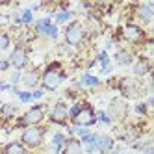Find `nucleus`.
<instances>
[{
	"mask_svg": "<svg viewBox=\"0 0 154 154\" xmlns=\"http://www.w3.org/2000/svg\"><path fill=\"white\" fill-rule=\"evenodd\" d=\"M95 121H97L95 112H93V108L87 106V104L80 106L78 112L72 115V123L76 126H89V125H95Z\"/></svg>",
	"mask_w": 154,
	"mask_h": 154,
	"instance_id": "1",
	"label": "nucleus"
},
{
	"mask_svg": "<svg viewBox=\"0 0 154 154\" xmlns=\"http://www.w3.org/2000/svg\"><path fill=\"white\" fill-rule=\"evenodd\" d=\"M61 80H63V72L58 71V65H52V67L43 74V87L48 89V91H54V89H58Z\"/></svg>",
	"mask_w": 154,
	"mask_h": 154,
	"instance_id": "2",
	"label": "nucleus"
},
{
	"mask_svg": "<svg viewBox=\"0 0 154 154\" xmlns=\"http://www.w3.org/2000/svg\"><path fill=\"white\" fill-rule=\"evenodd\" d=\"M43 117H45V112H43V106H35L28 109V112L23 115V119L19 121V126H34L37 123H41Z\"/></svg>",
	"mask_w": 154,
	"mask_h": 154,
	"instance_id": "3",
	"label": "nucleus"
},
{
	"mask_svg": "<svg viewBox=\"0 0 154 154\" xmlns=\"http://www.w3.org/2000/svg\"><path fill=\"white\" fill-rule=\"evenodd\" d=\"M43 134H45V130H43V128L32 126V128H28L23 134V143H26L28 147H37L39 143L43 141Z\"/></svg>",
	"mask_w": 154,
	"mask_h": 154,
	"instance_id": "4",
	"label": "nucleus"
},
{
	"mask_svg": "<svg viewBox=\"0 0 154 154\" xmlns=\"http://www.w3.org/2000/svg\"><path fill=\"white\" fill-rule=\"evenodd\" d=\"M82 37H84V28L78 23H72L67 28V32H65V39H67L69 45H78V43L82 41Z\"/></svg>",
	"mask_w": 154,
	"mask_h": 154,
	"instance_id": "5",
	"label": "nucleus"
},
{
	"mask_svg": "<svg viewBox=\"0 0 154 154\" xmlns=\"http://www.w3.org/2000/svg\"><path fill=\"white\" fill-rule=\"evenodd\" d=\"M65 117H67V106H65L63 102H58L56 106H54L52 113H50V119H52V123L63 125V123H65Z\"/></svg>",
	"mask_w": 154,
	"mask_h": 154,
	"instance_id": "6",
	"label": "nucleus"
},
{
	"mask_svg": "<svg viewBox=\"0 0 154 154\" xmlns=\"http://www.w3.org/2000/svg\"><path fill=\"white\" fill-rule=\"evenodd\" d=\"M11 65L13 67H17V69H23L24 65L28 63V56H26V50L24 48H15L13 50V54H11Z\"/></svg>",
	"mask_w": 154,
	"mask_h": 154,
	"instance_id": "7",
	"label": "nucleus"
},
{
	"mask_svg": "<svg viewBox=\"0 0 154 154\" xmlns=\"http://www.w3.org/2000/svg\"><path fill=\"white\" fill-rule=\"evenodd\" d=\"M113 147V139L109 136H97L95 137V149H98L100 152H108Z\"/></svg>",
	"mask_w": 154,
	"mask_h": 154,
	"instance_id": "8",
	"label": "nucleus"
},
{
	"mask_svg": "<svg viewBox=\"0 0 154 154\" xmlns=\"http://www.w3.org/2000/svg\"><path fill=\"white\" fill-rule=\"evenodd\" d=\"M125 37L128 39V41H134V43H137V41H141L143 39V30L139 28V26H126L125 28Z\"/></svg>",
	"mask_w": 154,
	"mask_h": 154,
	"instance_id": "9",
	"label": "nucleus"
},
{
	"mask_svg": "<svg viewBox=\"0 0 154 154\" xmlns=\"http://www.w3.org/2000/svg\"><path fill=\"white\" fill-rule=\"evenodd\" d=\"M65 154H82V145L76 139H69L65 143Z\"/></svg>",
	"mask_w": 154,
	"mask_h": 154,
	"instance_id": "10",
	"label": "nucleus"
},
{
	"mask_svg": "<svg viewBox=\"0 0 154 154\" xmlns=\"http://www.w3.org/2000/svg\"><path fill=\"white\" fill-rule=\"evenodd\" d=\"M149 69H150V63H149L147 60H139V61L136 63V67H134V72H136L137 76H143V74L149 72Z\"/></svg>",
	"mask_w": 154,
	"mask_h": 154,
	"instance_id": "11",
	"label": "nucleus"
},
{
	"mask_svg": "<svg viewBox=\"0 0 154 154\" xmlns=\"http://www.w3.org/2000/svg\"><path fill=\"white\" fill-rule=\"evenodd\" d=\"M137 15L141 17V20H145V23H149V20L152 19V8L147 4V6H141L139 8V11H137Z\"/></svg>",
	"mask_w": 154,
	"mask_h": 154,
	"instance_id": "12",
	"label": "nucleus"
},
{
	"mask_svg": "<svg viewBox=\"0 0 154 154\" xmlns=\"http://www.w3.org/2000/svg\"><path fill=\"white\" fill-rule=\"evenodd\" d=\"M37 80H39V72H37V71H32V72H28V74L24 76V84H26L28 87H34V85L37 84Z\"/></svg>",
	"mask_w": 154,
	"mask_h": 154,
	"instance_id": "13",
	"label": "nucleus"
},
{
	"mask_svg": "<svg viewBox=\"0 0 154 154\" xmlns=\"http://www.w3.org/2000/svg\"><path fill=\"white\" fill-rule=\"evenodd\" d=\"M4 152H6V154H24V149H23V145H20V143H9Z\"/></svg>",
	"mask_w": 154,
	"mask_h": 154,
	"instance_id": "14",
	"label": "nucleus"
},
{
	"mask_svg": "<svg viewBox=\"0 0 154 154\" xmlns=\"http://www.w3.org/2000/svg\"><path fill=\"white\" fill-rule=\"evenodd\" d=\"M117 61H119L121 65H128V63L132 61V58H130V54H128V52L121 50V52H117Z\"/></svg>",
	"mask_w": 154,
	"mask_h": 154,
	"instance_id": "15",
	"label": "nucleus"
},
{
	"mask_svg": "<svg viewBox=\"0 0 154 154\" xmlns=\"http://www.w3.org/2000/svg\"><path fill=\"white\" fill-rule=\"evenodd\" d=\"M65 143V136L63 134H56L54 136V145H56V154H58V150L61 149V145Z\"/></svg>",
	"mask_w": 154,
	"mask_h": 154,
	"instance_id": "16",
	"label": "nucleus"
},
{
	"mask_svg": "<svg viewBox=\"0 0 154 154\" xmlns=\"http://www.w3.org/2000/svg\"><path fill=\"white\" fill-rule=\"evenodd\" d=\"M50 26H52V24H50V20H48V19H41L39 23H37V28H39L41 32H45V34L48 32V28H50Z\"/></svg>",
	"mask_w": 154,
	"mask_h": 154,
	"instance_id": "17",
	"label": "nucleus"
},
{
	"mask_svg": "<svg viewBox=\"0 0 154 154\" xmlns=\"http://www.w3.org/2000/svg\"><path fill=\"white\" fill-rule=\"evenodd\" d=\"M82 84H87V85H97V84H98V78H95V76H89V74H85L84 78H82Z\"/></svg>",
	"mask_w": 154,
	"mask_h": 154,
	"instance_id": "18",
	"label": "nucleus"
},
{
	"mask_svg": "<svg viewBox=\"0 0 154 154\" xmlns=\"http://www.w3.org/2000/svg\"><path fill=\"white\" fill-rule=\"evenodd\" d=\"M9 47V37L6 34H0V50H6Z\"/></svg>",
	"mask_w": 154,
	"mask_h": 154,
	"instance_id": "19",
	"label": "nucleus"
},
{
	"mask_svg": "<svg viewBox=\"0 0 154 154\" xmlns=\"http://www.w3.org/2000/svg\"><path fill=\"white\" fill-rule=\"evenodd\" d=\"M71 15H72L71 11H61V13H58V17H56V20H58V23H65V20H67V19H69Z\"/></svg>",
	"mask_w": 154,
	"mask_h": 154,
	"instance_id": "20",
	"label": "nucleus"
},
{
	"mask_svg": "<svg viewBox=\"0 0 154 154\" xmlns=\"http://www.w3.org/2000/svg\"><path fill=\"white\" fill-rule=\"evenodd\" d=\"M19 20H23V23H30V20H32V11H30V9H26V11L23 13V17H20Z\"/></svg>",
	"mask_w": 154,
	"mask_h": 154,
	"instance_id": "21",
	"label": "nucleus"
},
{
	"mask_svg": "<svg viewBox=\"0 0 154 154\" xmlns=\"http://www.w3.org/2000/svg\"><path fill=\"white\" fill-rule=\"evenodd\" d=\"M19 97H20V100H23V102H28L30 98H32L30 93H19Z\"/></svg>",
	"mask_w": 154,
	"mask_h": 154,
	"instance_id": "22",
	"label": "nucleus"
},
{
	"mask_svg": "<svg viewBox=\"0 0 154 154\" xmlns=\"http://www.w3.org/2000/svg\"><path fill=\"white\" fill-rule=\"evenodd\" d=\"M47 34H48L50 37H56V35H58V30H56V26H50V28H48V32H47Z\"/></svg>",
	"mask_w": 154,
	"mask_h": 154,
	"instance_id": "23",
	"label": "nucleus"
},
{
	"mask_svg": "<svg viewBox=\"0 0 154 154\" xmlns=\"http://www.w3.org/2000/svg\"><path fill=\"white\" fill-rule=\"evenodd\" d=\"M74 134H78V136H82V137H84V136H87V134H89V132H87V130H84V128H76V130H74Z\"/></svg>",
	"mask_w": 154,
	"mask_h": 154,
	"instance_id": "24",
	"label": "nucleus"
},
{
	"mask_svg": "<svg viewBox=\"0 0 154 154\" xmlns=\"http://www.w3.org/2000/svg\"><path fill=\"white\" fill-rule=\"evenodd\" d=\"M143 152H145V154H154V152H152V143H147L145 149H143Z\"/></svg>",
	"mask_w": 154,
	"mask_h": 154,
	"instance_id": "25",
	"label": "nucleus"
},
{
	"mask_svg": "<svg viewBox=\"0 0 154 154\" xmlns=\"http://www.w3.org/2000/svg\"><path fill=\"white\" fill-rule=\"evenodd\" d=\"M98 119H100L102 123H109V119H108V115H106L104 112H100V113H98Z\"/></svg>",
	"mask_w": 154,
	"mask_h": 154,
	"instance_id": "26",
	"label": "nucleus"
},
{
	"mask_svg": "<svg viewBox=\"0 0 154 154\" xmlns=\"http://www.w3.org/2000/svg\"><path fill=\"white\" fill-rule=\"evenodd\" d=\"M8 65H9L8 61H2V60H0V69H2V71H6V69H8Z\"/></svg>",
	"mask_w": 154,
	"mask_h": 154,
	"instance_id": "27",
	"label": "nucleus"
},
{
	"mask_svg": "<svg viewBox=\"0 0 154 154\" xmlns=\"http://www.w3.org/2000/svg\"><path fill=\"white\" fill-rule=\"evenodd\" d=\"M136 112H137V113H145V106H137Z\"/></svg>",
	"mask_w": 154,
	"mask_h": 154,
	"instance_id": "28",
	"label": "nucleus"
},
{
	"mask_svg": "<svg viewBox=\"0 0 154 154\" xmlns=\"http://www.w3.org/2000/svg\"><path fill=\"white\" fill-rule=\"evenodd\" d=\"M39 97H43V91H35L34 95H32V98H39Z\"/></svg>",
	"mask_w": 154,
	"mask_h": 154,
	"instance_id": "29",
	"label": "nucleus"
}]
</instances>
